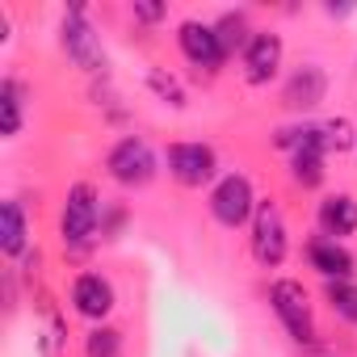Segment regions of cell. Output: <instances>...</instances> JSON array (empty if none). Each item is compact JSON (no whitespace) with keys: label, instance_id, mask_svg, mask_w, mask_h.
Instances as JSON below:
<instances>
[{"label":"cell","instance_id":"cell-1","mask_svg":"<svg viewBox=\"0 0 357 357\" xmlns=\"http://www.w3.org/2000/svg\"><path fill=\"white\" fill-rule=\"evenodd\" d=\"M269 303H273V315H278V319L286 324L290 340H298V344H315V319H311V298H307V290H303L298 282H290V278L273 282V286H269Z\"/></svg>","mask_w":357,"mask_h":357},{"label":"cell","instance_id":"cell-2","mask_svg":"<svg viewBox=\"0 0 357 357\" xmlns=\"http://www.w3.org/2000/svg\"><path fill=\"white\" fill-rule=\"evenodd\" d=\"M97 219H101V202L93 194V185H72L68 190V202H63V215H59V236L68 248H89L93 231H97Z\"/></svg>","mask_w":357,"mask_h":357},{"label":"cell","instance_id":"cell-3","mask_svg":"<svg viewBox=\"0 0 357 357\" xmlns=\"http://www.w3.org/2000/svg\"><path fill=\"white\" fill-rule=\"evenodd\" d=\"M286 219L273 202H257V215H252V257L265 265V269H278L286 261Z\"/></svg>","mask_w":357,"mask_h":357},{"label":"cell","instance_id":"cell-4","mask_svg":"<svg viewBox=\"0 0 357 357\" xmlns=\"http://www.w3.org/2000/svg\"><path fill=\"white\" fill-rule=\"evenodd\" d=\"M211 215L223 223V227H244L252 215H257V198H252V185L244 172H231L215 185L211 194Z\"/></svg>","mask_w":357,"mask_h":357},{"label":"cell","instance_id":"cell-5","mask_svg":"<svg viewBox=\"0 0 357 357\" xmlns=\"http://www.w3.org/2000/svg\"><path fill=\"white\" fill-rule=\"evenodd\" d=\"M105 168H109V176L118 185H147L151 176H155V155H151V147L143 143V139H122V143H114V151L105 155Z\"/></svg>","mask_w":357,"mask_h":357},{"label":"cell","instance_id":"cell-6","mask_svg":"<svg viewBox=\"0 0 357 357\" xmlns=\"http://www.w3.org/2000/svg\"><path fill=\"white\" fill-rule=\"evenodd\" d=\"M63 51H68V55H72V63H76V68H84V72H101V68H105L101 38L93 34V26H89V17H84V9H80V5H72V9H68V17H63Z\"/></svg>","mask_w":357,"mask_h":357},{"label":"cell","instance_id":"cell-7","mask_svg":"<svg viewBox=\"0 0 357 357\" xmlns=\"http://www.w3.org/2000/svg\"><path fill=\"white\" fill-rule=\"evenodd\" d=\"M168 172L181 185L198 190V185H206L215 176V151L206 143H172L168 147Z\"/></svg>","mask_w":357,"mask_h":357},{"label":"cell","instance_id":"cell-8","mask_svg":"<svg viewBox=\"0 0 357 357\" xmlns=\"http://www.w3.org/2000/svg\"><path fill=\"white\" fill-rule=\"evenodd\" d=\"M176 43H181V55H185L194 68H206V72H215V68L227 59V51H223L215 26H202V22H185L181 34H176Z\"/></svg>","mask_w":357,"mask_h":357},{"label":"cell","instance_id":"cell-9","mask_svg":"<svg viewBox=\"0 0 357 357\" xmlns=\"http://www.w3.org/2000/svg\"><path fill=\"white\" fill-rule=\"evenodd\" d=\"M324 93H328V76H324V68L303 63V68H294V76H290L286 89H282V105L294 109V114H307V109H315V105L324 101Z\"/></svg>","mask_w":357,"mask_h":357},{"label":"cell","instance_id":"cell-10","mask_svg":"<svg viewBox=\"0 0 357 357\" xmlns=\"http://www.w3.org/2000/svg\"><path fill=\"white\" fill-rule=\"evenodd\" d=\"M282 68V38L269 34V30H257L248 51H244V76L248 84H269Z\"/></svg>","mask_w":357,"mask_h":357},{"label":"cell","instance_id":"cell-11","mask_svg":"<svg viewBox=\"0 0 357 357\" xmlns=\"http://www.w3.org/2000/svg\"><path fill=\"white\" fill-rule=\"evenodd\" d=\"M72 307L84 315V319H105L114 311V286L101 278V273H80L72 282Z\"/></svg>","mask_w":357,"mask_h":357},{"label":"cell","instance_id":"cell-12","mask_svg":"<svg viewBox=\"0 0 357 357\" xmlns=\"http://www.w3.org/2000/svg\"><path fill=\"white\" fill-rule=\"evenodd\" d=\"M307 261H311V269H319L328 282H349V273H353V257H349L336 240H311V244H307Z\"/></svg>","mask_w":357,"mask_h":357},{"label":"cell","instance_id":"cell-13","mask_svg":"<svg viewBox=\"0 0 357 357\" xmlns=\"http://www.w3.org/2000/svg\"><path fill=\"white\" fill-rule=\"evenodd\" d=\"M319 227L328 240H340V236H353L357 231V202L349 194H332L319 202Z\"/></svg>","mask_w":357,"mask_h":357},{"label":"cell","instance_id":"cell-14","mask_svg":"<svg viewBox=\"0 0 357 357\" xmlns=\"http://www.w3.org/2000/svg\"><path fill=\"white\" fill-rule=\"evenodd\" d=\"M26 211L22 202H5L0 206V248H5V257H22L26 252Z\"/></svg>","mask_w":357,"mask_h":357},{"label":"cell","instance_id":"cell-15","mask_svg":"<svg viewBox=\"0 0 357 357\" xmlns=\"http://www.w3.org/2000/svg\"><path fill=\"white\" fill-rule=\"evenodd\" d=\"M22 114H26V93L17 80H5L0 84V130H5V139L22 130Z\"/></svg>","mask_w":357,"mask_h":357},{"label":"cell","instance_id":"cell-16","mask_svg":"<svg viewBox=\"0 0 357 357\" xmlns=\"http://www.w3.org/2000/svg\"><path fill=\"white\" fill-rule=\"evenodd\" d=\"M215 34H219V43H223V51L231 55L236 47H244L248 51V22H244V13H223L219 22H215Z\"/></svg>","mask_w":357,"mask_h":357},{"label":"cell","instance_id":"cell-17","mask_svg":"<svg viewBox=\"0 0 357 357\" xmlns=\"http://www.w3.org/2000/svg\"><path fill=\"white\" fill-rule=\"evenodd\" d=\"M290 168H294V181H298L303 190H315V185L324 181V155H319V151H303V155H294Z\"/></svg>","mask_w":357,"mask_h":357},{"label":"cell","instance_id":"cell-18","mask_svg":"<svg viewBox=\"0 0 357 357\" xmlns=\"http://www.w3.org/2000/svg\"><path fill=\"white\" fill-rule=\"evenodd\" d=\"M328 303L340 319L357 324V286L353 282H328Z\"/></svg>","mask_w":357,"mask_h":357},{"label":"cell","instance_id":"cell-19","mask_svg":"<svg viewBox=\"0 0 357 357\" xmlns=\"http://www.w3.org/2000/svg\"><path fill=\"white\" fill-rule=\"evenodd\" d=\"M84 353L89 357H118L122 353V332L118 328H93L89 340H84Z\"/></svg>","mask_w":357,"mask_h":357},{"label":"cell","instance_id":"cell-20","mask_svg":"<svg viewBox=\"0 0 357 357\" xmlns=\"http://www.w3.org/2000/svg\"><path fill=\"white\" fill-rule=\"evenodd\" d=\"M147 84H151V89H155V97H164L168 105H176V109H181V105H185V89H181V84H176L172 76H164L160 68H151V72H147Z\"/></svg>","mask_w":357,"mask_h":357},{"label":"cell","instance_id":"cell-21","mask_svg":"<svg viewBox=\"0 0 357 357\" xmlns=\"http://www.w3.org/2000/svg\"><path fill=\"white\" fill-rule=\"evenodd\" d=\"M324 147H328V151H349V147H353V126H349V118L324 122Z\"/></svg>","mask_w":357,"mask_h":357},{"label":"cell","instance_id":"cell-22","mask_svg":"<svg viewBox=\"0 0 357 357\" xmlns=\"http://www.w3.org/2000/svg\"><path fill=\"white\" fill-rule=\"evenodd\" d=\"M130 13H135V22H160L164 17V5H147V0H135V5H130Z\"/></svg>","mask_w":357,"mask_h":357}]
</instances>
